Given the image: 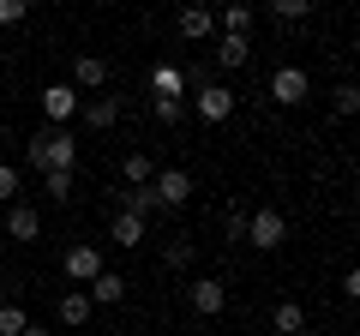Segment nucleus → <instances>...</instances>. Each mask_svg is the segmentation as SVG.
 <instances>
[{
	"instance_id": "nucleus-8",
	"label": "nucleus",
	"mask_w": 360,
	"mask_h": 336,
	"mask_svg": "<svg viewBox=\"0 0 360 336\" xmlns=\"http://www.w3.org/2000/svg\"><path fill=\"white\" fill-rule=\"evenodd\" d=\"M103 84H108V60L103 54H78L72 60V91L84 96V91H103Z\"/></svg>"
},
{
	"instance_id": "nucleus-22",
	"label": "nucleus",
	"mask_w": 360,
	"mask_h": 336,
	"mask_svg": "<svg viewBox=\"0 0 360 336\" xmlns=\"http://www.w3.org/2000/svg\"><path fill=\"white\" fill-rule=\"evenodd\" d=\"M162 264H168V271H186V264H193V240H168L162 246Z\"/></svg>"
},
{
	"instance_id": "nucleus-23",
	"label": "nucleus",
	"mask_w": 360,
	"mask_h": 336,
	"mask_svg": "<svg viewBox=\"0 0 360 336\" xmlns=\"http://www.w3.org/2000/svg\"><path fill=\"white\" fill-rule=\"evenodd\" d=\"M307 13H312V0H276L270 6V18H288V25H300Z\"/></svg>"
},
{
	"instance_id": "nucleus-9",
	"label": "nucleus",
	"mask_w": 360,
	"mask_h": 336,
	"mask_svg": "<svg viewBox=\"0 0 360 336\" xmlns=\"http://www.w3.org/2000/svg\"><path fill=\"white\" fill-rule=\"evenodd\" d=\"M174 30H180V42H205L210 30H217V13H210V6H186V13L174 18Z\"/></svg>"
},
{
	"instance_id": "nucleus-27",
	"label": "nucleus",
	"mask_w": 360,
	"mask_h": 336,
	"mask_svg": "<svg viewBox=\"0 0 360 336\" xmlns=\"http://www.w3.org/2000/svg\"><path fill=\"white\" fill-rule=\"evenodd\" d=\"M222 234H229V240H240V234H246V210H240V205L222 210Z\"/></svg>"
},
{
	"instance_id": "nucleus-14",
	"label": "nucleus",
	"mask_w": 360,
	"mask_h": 336,
	"mask_svg": "<svg viewBox=\"0 0 360 336\" xmlns=\"http://www.w3.org/2000/svg\"><path fill=\"white\" fill-rule=\"evenodd\" d=\"M115 120H120V103H115V96H90V103H84V127H90V132H108Z\"/></svg>"
},
{
	"instance_id": "nucleus-13",
	"label": "nucleus",
	"mask_w": 360,
	"mask_h": 336,
	"mask_svg": "<svg viewBox=\"0 0 360 336\" xmlns=\"http://www.w3.org/2000/svg\"><path fill=\"white\" fill-rule=\"evenodd\" d=\"M54 312H60V324H66V330H78V324H90V312H96V306H90V295H84V288H72V295H60V306H54Z\"/></svg>"
},
{
	"instance_id": "nucleus-31",
	"label": "nucleus",
	"mask_w": 360,
	"mask_h": 336,
	"mask_svg": "<svg viewBox=\"0 0 360 336\" xmlns=\"http://www.w3.org/2000/svg\"><path fill=\"white\" fill-rule=\"evenodd\" d=\"M18 336H49V330H42V324H25V330H18Z\"/></svg>"
},
{
	"instance_id": "nucleus-12",
	"label": "nucleus",
	"mask_w": 360,
	"mask_h": 336,
	"mask_svg": "<svg viewBox=\"0 0 360 336\" xmlns=\"http://www.w3.org/2000/svg\"><path fill=\"white\" fill-rule=\"evenodd\" d=\"M84 295H90V306H120V300H127V276H120V271H103Z\"/></svg>"
},
{
	"instance_id": "nucleus-25",
	"label": "nucleus",
	"mask_w": 360,
	"mask_h": 336,
	"mask_svg": "<svg viewBox=\"0 0 360 336\" xmlns=\"http://www.w3.org/2000/svg\"><path fill=\"white\" fill-rule=\"evenodd\" d=\"M42 193H49V198H72V174H60V168L42 174Z\"/></svg>"
},
{
	"instance_id": "nucleus-24",
	"label": "nucleus",
	"mask_w": 360,
	"mask_h": 336,
	"mask_svg": "<svg viewBox=\"0 0 360 336\" xmlns=\"http://www.w3.org/2000/svg\"><path fill=\"white\" fill-rule=\"evenodd\" d=\"M0 205H18V168L0 162Z\"/></svg>"
},
{
	"instance_id": "nucleus-7",
	"label": "nucleus",
	"mask_w": 360,
	"mask_h": 336,
	"mask_svg": "<svg viewBox=\"0 0 360 336\" xmlns=\"http://www.w3.org/2000/svg\"><path fill=\"white\" fill-rule=\"evenodd\" d=\"M193 108H198V120H210V127H222V120L234 115V91H229V84H205Z\"/></svg>"
},
{
	"instance_id": "nucleus-11",
	"label": "nucleus",
	"mask_w": 360,
	"mask_h": 336,
	"mask_svg": "<svg viewBox=\"0 0 360 336\" xmlns=\"http://www.w3.org/2000/svg\"><path fill=\"white\" fill-rule=\"evenodd\" d=\"M6 234H13V240H42L37 205H6Z\"/></svg>"
},
{
	"instance_id": "nucleus-5",
	"label": "nucleus",
	"mask_w": 360,
	"mask_h": 336,
	"mask_svg": "<svg viewBox=\"0 0 360 336\" xmlns=\"http://www.w3.org/2000/svg\"><path fill=\"white\" fill-rule=\"evenodd\" d=\"M78 108H84V96H78L72 84H49V91H42V115H49V127H66Z\"/></svg>"
},
{
	"instance_id": "nucleus-28",
	"label": "nucleus",
	"mask_w": 360,
	"mask_h": 336,
	"mask_svg": "<svg viewBox=\"0 0 360 336\" xmlns=\"http://www.w3.org/2000/svg\"><path fill=\"white\" fill-rule=\"evenodd\" d=\"M354 108H360V91L354 84H336V115H354Z\"/></svg>"
},
{
	"instance_id": "nucleus-26",
	"label": "nucleus",
	"mask_w": 360,
	"mask_h": 336,
	"mask_svg": "<svg viewBox=\"0 0 360 336\" xmlns=\"http://www.w3.org/2000/svg\"><path fill=\"white\" fill-rule=\"evenodd\" d=\"M25 306H0V336H18V330H25Z\"/></svg>"
},
{
	"instance_id": "nucleus-3",
	"label": "nucleus",
	"mask_w": 360,
	"mask_h": 336,
	"mask_svg": "<svg viewBox=\"0 0 360 336\" xmlns=\"http://www.w3.org/2000/svg\"><path fill=\"white\" fill-rule=\"evenodd\" d=\"M150 193H156V205L180 210V205H186V198H193V174H186V168H156Z\"/></svg>"
},
{
	"instance_id": "nucleus-10",
	"label": "nucleus",
	"mask_w": 360,
	"mask_h": 336,
	"mask_svg": "<svg viewBox=\"0 0 360 336\" xmlns=\"http://www.w3.org/2000/svg\"><path fill=\"white\" fill-rule=\"evenodd\" d=\"M222 306H229V288H222L217 276H198V283H193V312H205V318H217Z\"/></svg>"
},
{
	"instance_id": "nucleus-15",
	"label": "nucleus",
	"mask_w": 360,
	"mask_h": 336,
	"mask_svg": "<svg viewBox=\"0 0 360 336\" xmlns=\"http://www.w3.org/2000/svg\"><path fill=\"white\" fill-rule=\"evenodd\" d=\"M252 60V42L246 37H217V66L222 72H234V66H246Z\"/></svg>"
},
{
	"instance_id": "nucleus-20",
	"label": "nucleus",
	"mask_w": 360,
	"mask_h": 336,
	"mask_svg": "<svg viewBox=\"0 0 360 336\" xmlns=\"http://www.w3.org/2000/svg\"><path fill=\"white\" fill-rule=\"evenodd\" d=\"M108 240H115V246H127V252H132V246L144 240V222H139V217H127V210H120V217L108 222Z\"/></svg>"
},
{
	"instance_id": "nucleus-4",
	"label": "nucleus",
	"mask_w": 360,
	"mask_h": 336,
	"mask_svg": "<svg viewBox=\"0 0 360 336\" xmlns=\"http://www.w3.org/2000/svg\"><path fill=\"white\" fill-rule=\"evenodd\" d=\"M307 91H312V78L300 72V66H276V72H270V96H276L283 108L307 103Z\"/></svg>"
},
{
	"instance_id": "nucleus-6",
	"label": "nucleus",
	"mask_w": 360,
	"mask_h": 336,
	"mask_svg": "<svg viewBox=\"0 0 360 336\" xmlns=\"http://www.w3.org/2000/svg\"><path fill=\"white\" fill-rule=\"evenodd\" d=\"M103 271H108V264H103V252H96V246H66V276H72L78 288H90Z\"/></svg>"
},
{
	"instance_id": "nucleus-2",
	"label": "nucleus",
	"mask_w": 360,
	"mask_h": 336,
	"mask_svg": "<svg viewBox=\"0 0 360 336\" xmlns=\"http://www.w3.org/2000/svg\"><path fill=\"white\" fill-rule=\"evenodd\" d=\"M246 246H258V252H276V246L288 240V222H283V210H246V234H240Z\"/></svg>"
},
{
	"instance_id": "nucleus-21",
	"label": "nucleus",
	"mask_w": 360,
	"mask_h": 336,
	"mask_svg": "<svg viewBox=\"0 0 360 336\" xmlns=\"http://www.w3.org/2000/svg\"><path fill=\"white\" fill-rule=\"evenodd\" d=\"M120 198H127V217H150V210H156V193H150V186H127V193H120Z\"/></svg>"
},
{
	"instance_id": "nucleus-30",
	"label": "nucleus",
	"mask_w": 360,
	"mask_h": 336,
	"mask_svg": "<svg viewBox=\"0 0 360 336\" xmlns=\"http://www.w3.org/2000/svg\"><path fill=\"white\" fill-rule=\"evenodd\" d=\"M150 115L162 120V127H180V103H156V96H150Z\"/></svg>"
},
{
	"instance_id": "nucleus-29",
	"label": "nucleus",
	"mask_w": 360,
	"mask_h": 336,
	"mask_svg": "<svg viewBox=\"0 0 360 336\" xmlns=\"http://www.w3.org/2000/svg\"><path fill=\"white\" fill-rule=\"evenodd\" d=\"M25 13H30L25 0H0V25H25Z\"/></svg>"
},
{
	"instance_id": "nucleus-18",
	"label": "nucleus",
	"mask_w": 360,
	"mask_h": 336,
	"mask_svg": "<svg viewBox=\"0 0 360 336\" xmlns=\"http://www.w3.org/2000/svg\"><path fill=\"white\" fill-rule=\"evenodd\" d=\"M217 30H222V37H246V30H252V6H240V0L222 6V13H217Z\"/></svg>"
},
{
	"instance_id": "nucleus-1",
	"label": "nucleus",
	"mask_w": 360,
	"mask_h": 336,
	"mask_svg": "<svg viewBox=\"0 0 360 336\" xmlns=\"http://www.w3.org/2000/svg\"><path fill=\"white\" fill-rule=\"evenodd\" d=\"M25 162L42 168V174H54V168H60V174H72V162H78V138H72L66 127H42L37 138L25 144Z\"/></svg>"
},
{
	"instance_id": "nucleus-19",
	"label": "nucleus",
	"mask_w": 360,
	"mask_h": 336,
	"mask_svg": "<svg viewBox=\"0 0 360 336\" xmlns=\"http://www.w3.org/2000/svg\"><path fill=\"white\" fill-rule=\"evenodd\" d=\"M270 324H276V336H300V330H307V312H300L295 300H276V312H270Z\"/></svg>"
},
{
	"instance_id": "nucleus-17",
	"label": "nucleus",
	"mask_w": 360,
	"mask_h": 336,
	"mask_svg": "<svg viewBox=\"0 0 360 336\" xmlns=\"http://www.w3.org/2000/svg\"><path fill=\"white\" fill-rule=\"evenodd\" d=\"M120 174H127V186H150L156 181V162L144 150H127V156H120Z\"/></svg>"
},
{
	"instance_id": "nucleus-16",
	"label": "nucleus",
	"mask_w": 360,
	"mask_h": 336,
	"mask_svg": "<svg viewBox=\"0 0 360 336\" xmlns=\"http://www.w3.org/2000/svg\"><path fill=\"white\" fill-rule=\"evenodd\" d=\"M150 91H156V103H180V91H186L180 66H156V72H150Z\"/></svg>"
}]
</instances>
